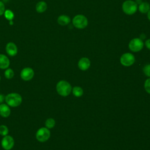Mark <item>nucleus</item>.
Segmentation results:
<instances>
[{"mask_svg":"<svg viewBox=\"0 0 150 150\" xmlns=\"http://www.w3.org/2000/svg\"><path fill=\"white\" fill-rule=\"evenodd\" d=\"M9 24H10L11 25H13V20L9 21Z\"/></svg>","mask_w":150,"mask_h":150,"instance_id":"obj_28","label":"nucleus"},{"mask_svg":"<svg viewBox=\"0 0 150 150\" xmlns=\"http://www.w3.org/2000/svg\"><path fill=\"white\" fill-rule=\"evenodd\" d=\"M34 70L31 67H25L21 71V77L24 81H29L33 79L34 76Z\"/></svg>","mask_w":150,"mask_h":150,"instance_id":"obj_9","label":"nucleus"},{"mask_svg":"<svg viewBox=\"0 0 150 150\" xmlns=\"http://www.w3.org/2000/svg\"><path fill=\"white\" fill-rule=\"evenodd\" d=\"M4 76L7 79H11L14 76V71L11 68H7L4 72Z\"/></svg>","mask_w":150,"mask_h":150,"instance_id":"obj_19","label":"nucleus"},{"mask_svg":"<svg viewBox=\"0 0 150 150\" xmlns=\"http://www.w3.org/2000/svg\"><path fill=\"white\" fill-rule=\"evenodd\" d=\"M5 6L3 2L0 1V16L4 14V12L5 11Z\"/></svg>","mask_w":150,"mask_h":150,"instance_id":"obj_24","label":"nucleus"},{"mask_svg":"<svg viewBox=\"0 0 150 150\" xmlns=\"http://www.w3.org/2000/svg\"><path fill=\"white\" fill-rule=\"evenodd\" d=\"M72 23L75 28L81 29H84L87 26L88 20L85 16L83 15H77L73 18Z\"/></svg>","mask_w":150,"mask_h":150,"instance_id":"obj_4","label":"nucleus"},{"mask_svg":"<svg viewBox=\"0 0 150 150\" xmlns=\"http://www.w3.org/2000/svg\"><path fill=\"white\" fill-rule=\"evenodd\" d=\"M47 8V4L45 1H39L36 5V11L38 13H42L46 11Z\"/></svg>","mask_w":150,"mask_h":150,"instance_id":"obj_15","label":"nucleus"},{"mask_svg":"<svg viewBox=\"0 0 150 150\" xmlns=\"http://www.w3.org/2000/svg\"><path fill=\"white\" fill-rule=\"evenodd\" d=\"M9 129L5 125H0V135L4 137L8 135Z\"/></svg>","mask_w":150,"mask_h":150,"instance_id":"obj_21","label":"nucleus"},{"mask_svg":"<svg viewBox=\"0 0 150 150\" xmlns=\"http://www.w3.org/2000/svg\"><path fill=\"white\" fill-rule=\"evenodd\" d=\"M15 141L11 135H6L3 137L1 141V146L5 150H11L14 146Z\"/></svg>","mask_w":150,"mask_h":150,"instance_id":"obj_7","label":"nucleus"},{"mask_svg":"<svg viewBox=\"0 0 150 150\" xmlns=\"http://www.w3.org/2000/svg\"><path fill=\"white\" fill-rule=\"evenodd\" d=\"M5 101L7 105L11 107H17L19 106L22 101V96L16 93H11L5 96Z\"/></svg>","mask_w":150,"mask_h":150,"instance_id":"obj_1","label":"nucleus"},{"mask_svg":"<svg viewBox=\"0 0 150 150\" xmlns=\"http://www.w3.org/2000/svg\"><path fill=\"white\" fill-rule=\"evenodd\" d=\"M11 114L10 107L6 104L2 103L0 104V115L2 117H8Z\"/></svg>","mask_w":150,"mask_h":150,"instance_id":"obj_11","label":"nucleus"},{"mask_svg":"<svg viewBox=\"0 0 150 150\" xmlns=\"http://www.w3.org/2000/svg\"><path fill=\"white\" fill-rule=\"evenodd\" d=\"M73 94L76 97H80L83 94V89L79 86H75L73 88Z\"/></svg>","mask_w":150,"mask_h":150,"instance_id":"obj_17","label":"nucleus"},{"mask_svg":"<svg viewBox=\"0 0 150 150\" xmlns=\"http://www.w3.org/2000/svg\"><path fill=\"white\" fill-rule=\"evenodd\" d=\"M143 71L144 73H145V74L148 76V77H150V64L146 65L144 69H143Z\"/></svg>","mask_w":150,"mask_h":150,"instance_id":"obj_22","label":"nucleus"},{"mask_svg":"<svg viewBox=\"0 0 150 150\" xmlns=\"http://www.w3.org/2000/svg\"><path fill=\"white\" fill-rule=\"evenodd\" d=\"M147 13H148V14H147L148 18V19L150 21V10H149Z\"/></svg>","mask_w":150,"mask_h":150,"instance_id":"obj_27","label":"nucleus"},{"mask_svg":"<svg viewBox=\"0 0 150 150\" xmlns=\"http://www.w3.org/2000/svg\"><path fill=\"white\" fill-rule=\"evenodd\" d=\"M10 65L9 58L4 54H0V69H6Z\"/></svg>","mask_w":150,"mask_h":150,"instance_id":"obj_13","label":"nucleus"},{"mask_svg":"<svg viewBox=\"0 0 150 150\" xmlns=\"http://www.w3.org/2000/svg\"><path fill=\"white\" fill-rule=\"evenodd\" d=\"M138 9L140 12L146 13L150 10V5L148 2H142L139 4Z\"/></svg>","mask_w":150,"mask_h":150,"instance_id":"obj_16","label":"nucleus"},{"mask_svg":"<svg viewBox=\"0 0 150 150\" xmlns=\"http://www.w3.org/2000/svg\"><path fill=\"white\" fill-rule=\"evenodd\" d=\"M145 46H146V47L148 49L150 50V39H149L146 40V42H145Z\"/></svg>","mask_w":150,"mask_h":150,"instance_id":"obj_25","label":"nucleus"},{"mask_svg":"<svg viewBox=\"0 0 150 150\" xmlns=\"http://www.w3.org/2000/svg\"><path fill=\"white\" fill-rule=\"evenodd\" d=\"M144 46V43L142 40L139 38H134L132 39L129 43L128 47L129 49L134 52H137L140 51Z\"/></svg>","mask_w":150,"mask_h":150,"instance_id":"obj_6","label":"nucleus"},{"mask_svg":"<svg viewBox=\"0 0 150 150\" xmlns=\"http://www.w3.org/2000/svg\"><path fill=\"white\" fill-rule=\"evenodd\" d=\"M4 15L5 17V18L7 20H8L9 21L13 20V19L14 18V13L10 9H6Z\"/></svg>","mask_w":150,"mask_h":150,"instance_id":"obj_20","label":"nucleus"},{"mask_svg":"<svg viewBox=\"0 0 150 150\" xmlns=\"http://www.w3.org/2000/svg\"><path fill=\"white\" fill-rule=\"evenodd\" d=\"M5 99V97L3 94H0V104L4 101Z\"/></svg>","mask_w":150,"mask_h":150,"instance_id":"obj_26","label":"nucleus"},{"mask_svg":"<svg viewBox=\"0 0 150 150\" xmlns=\"http://www.w3.org/2000/svg\"><path fill=\"white\" fill-rule=\"evenodd\" d=\"M90 66V61L87 57H82L80 59L78 63V66L81 70H87Z\"/></svg>","mask_w":150,"mask_h":150,"instance_id":"obj_12","label":"nucleus"},{"mask_svg":"<svg viewBox=\"0 0 150 150\" xmlns=\"http://www.w3.org/2000/svg\"><path fill=\"white\" fill-rule=\"evenodd\" d=\"M71 85L65 80L59 81L56 84V90L59 94L62 96H67L71 91Z\"/></svg>","mask_w":150,"mask_h":150,"instance_id":"obj_2","label":"nucleus"},{"mask_svg":"<svg viewBox=\"0 0 150 150\" xmlns=\"http://www.w3.org/2000/svg\"><path fill=\"white\" fill-rule=\"evenodd\" d=\"M55 125V121L53 118H47L45 121V127L48 129H51L53 128Z\"/></svg>","mask_w":150,"mask_h":150,"instance_id":"obj_18","label":"nucleus"},{"mask_svg":"<svg viewBox=\"0 0 150 150\" xmlns=\"http://www.w3.org/2000/svg\"><path fill=\"white\" fill-rule=\"evenodd\" d=\"M144 87H145V89L147 93L150 94V78L148 79L144 84Z\"/></svg>","mask_w":150,"mask_h":150,"instance_id":"obj_23","label":"nucleus"},{"mask_svg":"<svg viewBox=\"0 0 150 150\" xmlns=\"http://www.w3.org/2000/svg\"><path fill=\"white\" fill-rule=\"evenodd\" d=\"M120 62L124 66H131L135 62V57L130 53H124L121 56Z\"/></svg>","mask_w":150,"mask_h":150,"instance_id":"obj_8","label":"nucleus"},{"mask_svg":"<svg viewBox=\"0 0 150 150\" xmlns=\"http://www.w3.org/2000/svg\"><path fill=\"white\" fill-rule=\"evenodd\" d=\"M6 52L10 56H15L18 53V47L13 42H8L5 47Z\"/></svg>","mask_w":150,"mask_h":150,"instance_id":"obj_10","label":"nucleus"},{"mask_svg":"<svg viewBox=\"0 0 150 150\" xmlns=\"http://www.w3.org/2000/svg\"><path fill=\"white\" fill-rule=\"evenodd\" d=\"M50 137V132L46 127L40 128L36 133V139L40 142H44L49 139Z\"/></svg>","mask_w":150,"mask_h":150,"instance_id":"obj_5","label":"nucleus"},{"mask_svg":"<svg viewBox=\"0 0 150 150\" xmlns=\"http://www.w3.org/2000/svg\"><path fill=\"white\" fill-rule=\"evenodd\" d=\"M57 21L60 25L65 26L70 22V18L67 15H62L58 17Z\"/></svg>","mask_w":150,"mask_h":150,"instance_id":"obj_14","label":"nucleus"},{"mask_svg":"<svg viewBox=\"0 0 150 150\" xmlns=\"http://www.w3.org/2000/svg\"><path fill=\"white\" fill-rule=\"evenodd\" d=\"M122 9L123 12L128 15H133L138 9L137 4L131 0H127L122 4Z\"/></svg>","mask_w":150,"mask_h":150,"instance_id":"obj_3","label":"nucleus"},{"mask_svg":"<svg viewBox=\"0 0 150 150\" xmlns=\"http://www.w3.org/2000/svg\"><path fill=\"white\" fill-rule=\"evenodd\" d=\"M1 76H0V81H1Z\"/></svg>","mask_w":150,"mask_h":150,"instance_id":"obj_29","label":"nucleus"}]
</instances>
